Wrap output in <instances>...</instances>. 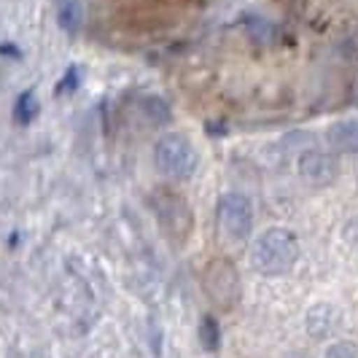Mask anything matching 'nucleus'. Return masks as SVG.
Masks as SVG:
<instances>
[{"instance_id":"0eeeda50","label":"nucleus","mask_w":358,"mask_h":358,"mask_svg":"<svg viewBox=\"0 0 358 358\" xmlns=\"http://www.w3.org/2000/svg\"><path fill=\"white\" fill-rule=\"evenodd\" d=\"M340 326V310L331 305H315L307 313V331L315 340L331 337V331Z\"/></svg>"},{"instance_id":"6e6552de","label":"nucleus","mask_w":358,"mask_h":358,"mask_svg":"<svg viewBox=\"0 0 358 358\" xmlns=\"http://www.w3.org/2000/svg\"><path fill=\"white\" fill-rule=\"evenodd\" d=\"M329 143L334 151L342 154H358V119H342L337 124L329 127L326 132Z\"/></svg>"},{"instance_id":"9b49d317","label":"nucleus","mask_w":358,"mask_h":358,"mask_svg":"<svg viewBox=\"0 0 358 358\" xmlns=\"http://www.w3.org/2000/svg\"><path fill=\"white\" fill-rule=\"evenodd\" d=\"M199 342H202V348L205 350H218V345H221V329H218V323H215L213 315H205L202 321H199Z\"/></svg>"},{"instance_id":"20e7f679","label":"nucleus","mask_w":358,"mask_h":358,"mask_svg":"<svg viewBox=\"0 0 358 358\" xmlns=\"http://www.w3.org/2000/svg\"><path fill=\"white\" fill-rule=\"evenodd\" d=\"M202 286L208 299L213 302L218 310H234L243 294V283H240V272L229 259H213L208 262L205 275H202Z\"/></svg>"},{"instance_id":"f257e3e1","label":"nucleus","mask_w":358,"mask_h":358,"mask_svg":"<svg viewBox=\"0 0 358 358\" xmlns=\"http://www.w3.org/2000/svg\"><path fill=\"white\" fill-rule=\"evenodd\" d=\"M299 240L296 234L283 229V227H272L262 234L251 248V267L259 275H267V278H278V275H286L296 267L299 262Z\"/></svg>"},{"instance_id":"39448f33","label":"nucleus","mask_w":358,"mask_h":358,"mask_svg":"<svg viewBox=\"0 0 358 358\" xmlns=\"http://www.w3.org/2000/svg\"><path fill=\"white\" fill-rule=\"evenodd\" d=\"M218 229L224 237H229L232 243L248 240L253 229V205L251 199L240 192H227L218 199Z\"/></svg>"},{"instance_id":"7ed1b4c3","label":"nucleus","mask_w":358,"mask_h":358,"mask_svg":"<svg viewBox=\"0 0 358 358\" xmlns=\"http://www.w3.org/2000/svg\"><path fill=\"white\" fill-rule=\"evenodd\" d=\"M154 213L159 221L162 232L173 245H186L189 234L194 229V215L183 194L173 189H157L154 192Z\"/></svg>"},{"instance_id":"1a4fd4ad","label":"nucleus","mask_w":358,"mask_h":358,"mask_svg":"<svg viewBox=\"0 0 358 358\" xmlns=\"http://www.w3.org/2000/svg\"><path fill=\"white\" fill-rule=\"evenodd\" d=\"M57 22H59L62 33H68V36H78V30H81V24H84L81 3H78V0H59Z\"/></svg>"},{"instance_id":"423d86ee","label":"nucleus","mask_w":358,"mask_h":358,"mask_svg":"<svg viewBox=\"0 0 358 358\" xmlns=\"http://www.w3.org/2000/svg\"><path fill=\"white\" fill-rule=\"evenodd\" d=\"M296 170L299 178L310 183V186H331L334 180L340 178V162L334 154L329 151H318V148H307L305 154L296 159Z\"/></svg>"},{"instance_id":"f8f14e48","label":"nucleus","mask_w":358,"mask_h":358,"mask_svg":"<svg viewBox=\"0 0 358 358\" xmlns=\"http://www.w3.org/2000/svg\"><path fill=\"white\" fill-rule=\"evenodd\" d=\"M143 110L154 124H167L173 119V110L162 97H143Z\"/></svg>"},{"instance_id":"ddd939ff","label":"nucleus","mask_w":358,"mask_h":358,"mask_svg":"<svg viewBox=\"0 0 358 358\" xmlns=\"http://www.w3.org/2000/svg\"><path fill=\"white\" fill-rule=\"evenodd\" d=\"M323 358H358V345L353 342H334L326 348Z\"/></svg>"},{"instance_id":"f03ea898","label":"nucleus","mask_w":358,"mask_h":358,"mask_svg":"<svg viewBox=\"0 0 358 358\" xmlns=\"http://www.w3.org/2000/svg\"><path fill=\"white\" fill-rule=\"evenodd\" d=\"M154 162H157V170H159L164 178L170 180H189L197 173V148L194 143L180 135V132H167L157 141L154 148Z\"/></svg>"},{"instance_id":"9d476101","label":"nucleus","mask_w":358,"mask_h":358,"mask_svg":"<svg viewBox=\"0 0 358 358\" xmlns=\"http://www.w3.org/2000/svg\"><path fill=\"white\" fill-rule=\"evenodd\" d=\"M38 113H41V100H38V94L33 90L22 92L17 97V106H14V122L17 124H30V122H36Z\"/></svg>"},{"instance_id":"2eb2a0df","label":"nucleus","mask_w":358,"mask_h":358,"mask_svg":"<svg viewBox=\"0 0 358 358\" xmlns=\"http://www.w3.org/2000/svg\"><path fill=\"white\" fill-rule=\"evenodd\" d=\"M294 358H299V356H294Z\"/></svg>"},{"instance_id":"4468645a","label":"nucleus","mask_w":358,"mask_h":358,"mask_svg":"<svg viewBox=\"0 0 358 358\" xmlns=\"http://www.w3.org/2000/svg\"><path fill=\"white\" fill-rule=\"evenodd\" d=\"M76 87H78V68L73 65V68H68V71H65V81L59 84V90H57V92H65V90L73 92Z\"/></svg>"}]
</instances>
